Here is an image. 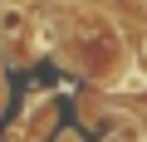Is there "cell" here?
Wrapping results in <instances>:
<instances>
[{"mask_svg": "<svg viewBox=\"0 0 147 142\" xmlns=\"http://www.w3.org/2000/svg\"><path fill=\"white\" fill-rule=\"evenodd\" d=\"M54 142H79V132H59V137H54Z\"/></svg>", "mask_w": 147, "mask_h": 142, "instance_id": "obj_1", "label": "cell"}]
</instances>
